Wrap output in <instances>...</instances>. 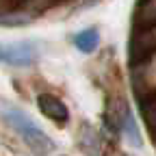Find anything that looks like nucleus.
I'll use <instances>...</instances> for the list:
<instances>
[{
    "label": "nucleus",
    "instance_id": "obj_3",
    "mask_svg": "<svg viewBox=\"0 0 156 156\" xmlns=\"http://www.w3.org/2000/svg\"><path fill=\"white\" fill-rule=\"evenodd\" d=\"M113 122H115L117 128L126 134V141H128L132 147H141V143H143V141H141V132H139V128H136V122H134L130 108H128L124 102L117 106V111L113 113Z\"/></svg>",
    "mask_w": 156,
    "mask_h": 156
},
{
    "label": "nucleus",
    "instance_id": "obj_1",
    "mask_svg": "<svg viewBox=\"0 0 156 156\" xmlns=\"http://www.w3.org/2000/svg\"><path fill=\"white\" fill-rule=\"evenodd\" d=\"M2 119L22 136V139L26 141V145L37 154V156H46L54 150V141L50 139V136L39 128L30 117L22 111L17 108H5L2 111Z\"/></svg>",
    "mask_w": 156,
    "mask_h": 156
},
{
    "label": "nucleus",
    "instance_id": "obj_2",
    "mask_svg": "<svg viewBox=\"0 0 156 156\" xmlns=\"http://www.w3.org/2000/svg\"><path fill=\"white\" fill-rule=\"evenodd\" d=\"M37 58V46L33 41H11L0 44V61L15 67L33 65Z\"/></svg>",
    "mask_w": 156,
    "mask_h": 156
},
{
    "label": "nucleus",
    "instance_id": "obj_4",
    "mask_svg": "<svg viewBox=\"0 0 156 156\" xmlns=\"http://www.w3.org/2000/svg\"><path fill=\"white\" fill-rule=\"evenodd\" d=\"M37 106L46 117H50L52 122H58V124H65L69 119V111L67 106L58 100L56 95L52 93H39L37 95Z\"/></svg>",
    "mask_w": 156,
    "mask_h": 156
},
{
    "label": "nucleus",
    "instance_id": "obj_5",
    "mask_svg": "<svg viewBox=\"0 0 156 156\" xmlns=\"http://www.w3.org/2000/svg\"><path fill=\"white\" fill-rule=\"evenodd\" d=\"M98 44H100V35L95 28H85L78 35H74V46L80 52H93Z\"/></svg>",
    "mask_w": 156,
    "mask_h": 156
}]
</instances>
